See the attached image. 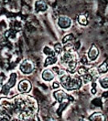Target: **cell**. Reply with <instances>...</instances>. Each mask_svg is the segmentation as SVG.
Masks as SVG:
<instances>
[{"instance_id":"obj_12","label":"cell","mask_w":108,"mask_h":121,"mask_svg":"<svg viewBox=\"0 0 108 121\" xmlns=\"http://www.w3.org/2000/svg\"><path fill=\"white\" fill-rule=\"evenodd\" d=\"M90 121H106L104 115L101 112H95L89 117Z\"/></svg>"},{"instance_id":"obj_14","label":"cell","mask_w":108,"mask_h":121,"mask_svg":"<svg viewBox=\"0 0 108 121\" xmlns=\"http://www.w3.org/2000/svg\"><path fill=\"white\" fill-rule=\"evenodd\" d=\"M43 52H44V53L47 56H56V54L54 50V48H51V47L48 45H46L44 47Z\"/></svg>"},{"instance_id":"obj_6","label":"cell","mask_w":108,"mask_h":121,"mask_svg":"<svg viewBox=\"0 0 108 121\" xmlns=\"http://www.w3.org/2000/svg\"><path fill=\"white\" fill-rule=\"evenodd\" d=\"M19 69L24 74H30L35 69V64L32 60L25 59L21 62Z\"/></svg>"},{"instance_id":"obj_17","label":"cell","mask_w":108,"mask_h":121,"mask_svg":"<svg viewBox=\"0 0 108 121\" xmlns=\"http://www.w3.org/2000/svg\"><path fill=\"white\" fill-rule=\"evenodd\" d=\"M53 48H54V50L56 54H60L64 51V48L62 47V45L60 44V43H56V44L54 45Z\"/></svg>"},{"instance_id":"obj_7","label":"cell","mask_w":108,"mask_h":121,"mask_svg":"<svg viewBox=\"0 0 108 121\" xmlns=\"http://www.w3.org/2000/svg\"><path fill=\"white\" fill-rule=\"evenodd\" d=\"M32 83L28 79H23L18 84V90L22 94L28 93L32 90Z\"/></svg>"},{"instance_id":"obj_1","label":"cell","mask_w":108,"mask_h":121,"mask_svg":"<svg viewBox=\"0 0 108 121\" xmlns=\"http://www.w3.org/2000/svg\"><path fill=\"white\" fill-rule=\"evenodd\" d=\"M38 104L30 95L22 94L13 99H0V121H40Z\"/></svg>"},{"instance_id":"obj_22","label":"cell","mask_w":108,"mask_h":121,"mask_svg":"<svg viewBox=\"0 0 108 121\" xmlns=\"http://www.w3.org/2000/svg\"><path fill=\"white\" fill-rule=\"evenodd\" d=\"M46 121H56L54 120V119H52V118H48L46 120Z\"/></svg>"},{"instance_id":"obj_5","label":"cell","mask_w":108,"mask_h":121,"mask_svg":"<svg viewBox=\"0 0 108 121\" xmlns=\"http://www.w3.org/2000/svg\"><path fill=\"white\" fill-rule=\"evenodd\" d=\"M16 80H17V74L15 73H11L10 74V78L9 80L7 81V82L4 84V85H3V86H2L1 94L5 95H8L10 90L15 86V83H16Z\"/></svg>"},{"instance_id":"obj_3","label":"cell","mask_w":108,"mask_h":121,"mask_svg":"<svg viewBox=\"0 0 108 121\" xmlns=\"http://www.w3.org/2000/svg\"><path fill=\"white\" fill-rule=\"evenodd\" d=\"M60 81L61 86L67 91L78 90L82 86V80L78 76H72L67 73H64L60 76Z\"/></svg>"},{"instance_id":"obj_21","label":"cell","mask_w":108,"mask_h":121,"mask_svg":"<svg viewBox=\"0 0 108 121\" xmlns=\"http://www.w3.org/2000/svg\"><path fill=\"white\" fill-rule=\"evenodd\" d=\"M3 78H2L0 77V87L3 86Z\"/></svg>"},{"instance_id":"obj_2","label":"cell","mask_w":108,"mask_h":121,"mask_svg":"<svg viewBox=\"0 0 108 121\" xmlns=\"http://www.w3.org/2000/svg\"><path fill=\"white\" fill-rule=\"evenodd\" d=\"M60 63L65 68L67 72L74 73L78 65V54L72 48V44H69L64 47V51L60 58Z\"/></svg>"},{"instance_id":"obj_20","label":"cell","mask_w":108,"mask_h":121,"mask_svg":"<svg viewBox=\"0 0 108 121\" xmlns=\"http://www.w3.org/2000/svg\"><path fill=\"white\" fill-rule=\"evenodd\" d=\"M59 86H60V85H59V83L57 82H54L52 83V87H53L54 89L58 88Z\"/></svg>"},{"instance_id":"obj_13","label":"cell","mask_w":108,"mask_h":121,"mask_svg":"<svg viewBox=\"0 0 108 121\" xmlns=\"http://www.w3.org/2000/svg\"><path fill=\"white\" fill-rule=\"evenodd\" d=\"M56 61H57V57H56V56H48L44 60V66L46 67V66H48V65H53Z\"/></svg>"},{"instance_id":"obj_4","label":"cell","mask_w":108,"mask_h":121,"mask_svg":"<svg viewBox=\"0 0 108 121\" xmlns=\"http://www.w3.org/2000/svg\"><path fill=\"white\" fill-rule=\"evenodd\" d=\"M53 95H54L55 99H56V100H57L58 102L60 103V108H59V111H58L59 114H60L61 111L65 108V107L67 106L68 103H69L70 101L73 100V99L72 98V96L67 95V94H66L63 91H55V92L53 93Z\"/></svg>"},{"instance_id":"obj_18","label":"cell","mask_w":108,"mask_h":121,"mask_svg":"<svg viewBox=\"0 0 108 121\" xmlns=\"http://www.w3.org/2000/svg\"><path fill=\"white\" fill-rule=\"evenodd\" d=\"M73 39V35L68 34V35H66L65 36H64L63 40H62V43H63V44H68L69 41H71Z\"/></svg>"},{"instance_id":"obj_10","label":"cell","mask_w":108,"mask_h":121,"mask_svg":"<svg viewBox=\"0 0 108 121\" xmlns=\"http://www.w3.org/2000/svg\"><path fill=\"white\" fill-rule=\"evenodd\" d=\"M99 54V48H98L95 44H93V45L90 47L89 52H88V57H89V59L91 60H95L96 58L98 57Z\"/></svg>"},{"instance_id":"obj_23","label":"cell","mask_w":108,"mask_h":121,"mask_svg":"<svg viewBox=\"0 0 108 121\" xmlns=\"http://www.w3.org/2000/svg\"><path fill=\"white\" fill-rule=\"evenodd\" d=\"M78 121H85V120H82V119H80V120H78Z\"/></svg>"},{"instance_id":"obj_15","label":"cell","mask_w":108,"mask_h":121,"mask_svg":"<svg viewBox=\"0 0 108 121\" xmlns=\"http://www.w3.org/2000/svg\"><path fill=\"white\" fill-rule=\"evenodd\" d=\"M98 71L100 73H105L108 71V65L106 61H104L102 65H100L98 68Z\"/></svg>"},{"instance_id":"obj_8","label":"cell","mask_w":108,"mask_h":121,"mask_svg":"<svg viewBox=\"0 0 108 121\" xmlns=\"http://www.w3.org/2000/svg\"><path fill=\"white\" fill-rule=\"evenodd\" d=\"M57 24L60 28L67 29L71 26L72 20L69 17L66 16V15H60L58 18Z\"/></svg>"},{"instance_id":"obj_11","label":"cell","mask_w":108,"mask_h":121,"mask_svg":"<svg viewBox=\"0 0 108 121\" xmlns=\"http://www.w3.org/2000/svg\"><path fill=\"white\" fill-rule=\"evenodd\" d=\"M54 77H55L54 73L49 69H44L42 73V78L45 80V81H48V82L51 81V80L54 78Z\"/></svg>"},{"instance_id":"obj_19","label":"cell","mask_w":108,"mask_h":121,"mask_svg":"<svg viewBox=\"0 0 108 121\" xmlns=\"http://www.w3.org/2000/svg\"><path fill=\"white\" fill-rule=\"evenodd\" d=\"M100 84L103 88H108V78H104L100 80Z\"/></svg>"},{"instance_id":"obj_16","label":"cell","mask_w":108,"mask_h":121,"mask_svg":"<svg viewBox=\"0 0 108 121\" xmlns=\"http://www.w3.org/2000/svg\"><path fill=\"white\" fill-rule=\"evenodd\" d=\"M78 23H79L80 24L84 25V26L87 25V23H88L87 18H86V16L85 15H78Z\"/></svg>"},{"instance_id":"obj_9","label":"cell","mask_w":108,"mask_h":121,"mask_svg":"<svg viewBox=\"0 0 108 121\" xmlns=\"http://www.w3.org/2000/svg\"><path fill=\"white\" fill-rule=\"evenodd\" d=\"M48 9V6L44 0H36L35 2V11L36 13L44 12Z\"/></svg>"}]
</instances>
